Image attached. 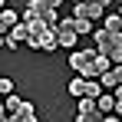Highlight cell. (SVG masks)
<instances>
[{
    "instance_id": "7c38bea8",
    "label": "cell",
    "mask_w": 122,
    "mask_h": 122,
    "mask_svg": "<svg viewBox=\"0 0 122 122\" xmlns=\"http://www.w3.org/2000/svg\"><path fill=\"white\" fill-rule=\"evenodd\" d=\"M69 96H86V76H76V79H69Z\"/></svg>"
},
{
    "instance_id": "52a82bcc",
    "label": "cell",
    "mask_w": 122,
    "mask_h": 122,
    "mask_svg": "<svg viewBox=\"0 0 122 122\" xmlns=\"http://www.w3.org/2000/svg\"><path fill=\"white\" fill-rule=\"evenodd\" d=\"M102 3H96V0H82V3H76V17H86V20H99L102 17Z\"/></svg>"
},
{
    "instance_id": "ba28073f",
    "label": "cell",
    "mask_w": 122,
    "mask_h": 122,
    "mask_svg": "<svg viewBox=\"0 0 122 122\" xmlns=\"http://www.w3.org/2000/svg\"><path fill=\"white\" fill-rule=\"evenodd\" d=\"M10 122H36V109H33L30 102L23 99L20 106H17V109L10 112Z\"/></svg>"
},
{
    "instance_id": "2e32d148",
    "label": "cell",
    "mask_w": 122,
    "mask_h": 122,
    "mask_svg": "<svg viewBox=\"0 0 122 122\" xmlns=\"http://www.w3.org/2000/svg\"><path fill=\"white\" fill-rule=\"evenodd\" d=\"M0 92L10 96V92H13V82H10V79H0Z\"/></svg>"
},
{
    "instance_id": "277c9868",
    "label": "cell",
    "mask_w": 122,
    "mask_h": 122,
    "mask_svg": "<svg viewBox=\"0 0 122 122\" xmlns=\"http://www.w3.org/2000/svg\"><path fill=\"white\" fill-rule=\"evenodd\" d=\"M79 122H106V112L99 109V99L96 96H79V112H76Z\"/></svg>"
},
{
    "instance_id": "8fae6325",
    "label": "cell",
    "mask_w": 122,
    "mask_h": 122,
    "mask_svg": "<svg viewBox=\"0 0 122 122\" xmlns=\"http://www.w3.org/2000/svg\"><path fill=\"white\" fill-rule=\"evenodd\" d=\"M69 20H73V26H76V33H92V20H86V17H76V13H73V17H69Z\"/></svg>"
},
{
    "instance_id": "9a60e30c",
    "label": "cell",
    "mask_w": 122,
    "mask_h": 122,
    "mask_svg": "<svg viewBox=\"0 0 122 122\" xmlns=\"http://www.w3.org/2000/svg\"><path fill=\"white\" fill-rule=\"evenodd\" d=\"M20 96H13V92H10V96H7V99H3V109H7V112H13V109H17V106H20Z\"/></svg>"
},
{
    "instance_id": "9c48e42d",
    "label": "cell",
    "mask_w": 122,
    "mask_h": 122,
    "mask_svg": "<svg viewBox=\"0 0 122 122\" xmlns=\"http://www.w3.org/2000/svg\"><path fill=\"white\" fill-rule=\"evenodd\" d=\"M17 23H20V20H17V10H7V7H3V13H0V33L7 36Z\"/></svg>"
},
{
    "instance_id": "3957f363",
    "label": "cell",
    "mask_w": 122,
    "mask_h": 122,
    "mask_svg": "<svg viewBox=\"0 0 122 122\" xmlns=\"http://www.w3.org/2000/svg\"><path fill=\"white\" fill-rule=\"evenodd\" d=\"M96 50L106 53V56H112V63H122V33L109 30V26L96 30Z\"/></svg>"
},
{
    "instance_id": "6da1fadb",
    "label": "cell",
    "mask_w": 122,
    "mask_h": 122,
    "mask_svg": "<svg viewBox=\"0 0 122 122\" xmlns=\"http://www.w3.org/2000/svg\"><path fill=\"white\" fill-rule=\"evenodd\" d=\"M23 20L30 23V50H43V53H53L60 43H56V26H50V23L43 20V17H33V13H26L23 10Z\"/></svg>"
},
{
    "instance_id": "e0dca14e",
    "label": "cell",
    "mask_w": 122,
    "mask_h": 122,
    "mask_svg": "<svg viewBox=\"0 0 122 122\" xmlns=\"http://www.w3.org/2000/svg\"><path fill=\"white\" fill-rule=\"evenodd\" d=\"M116 99H122V86H116Z\"/></svg>"
},
{
    "instance_id": "5bb4252c",
    "label": "cell",
    "mask_w": 122,
    "mask_h": 122,
    "mask_svg": "<svg viewBox=\"0 0 122 122\" xmlns=\"http://www.w3.org/2000/svg\"><path fill=\"white\" fill-rule=\"evenodd\" d=\"M99 109L102 112H116V96H99Z\"/></svg>"
},
{
    "instance_id": "4fadbf2b",
    "label": "cell",
    "mask_w": 122,
    "mask_h": 122,
    "mask_svg": "<svg viewBox=\"0 0 122 122\" xmlns=\"http://www.w3.org/2000/svg\"><path fill=\"white\" fill-rule=\"evenodd\" d=\"M86 96H96V99H99V96H102V82H96V79H86Z\"/></svg>"
},
{
    "instance_id": "7a4b0ae2",
    "label": "cell",
    "mask_w": 122,
    "mask_h": 122,
    "mask_svg": "<svg viewBox=\"0 0 122 122\" xmlns=\"http://www.w3.org/2000/svg\"><path fill=\"white\" fill-rule=\"evenodd\" d=\"M69 69L73 73H82L86 79H96L99 73V50H76L69 53Z\"/></svg>"
},
{
    "instance_id": "30bf717a",
    "label": "cell",
    "mask_w": 122,
    "mask_h": 122,
    "mask_svg": "<svg viewBox=\"0 0 122 122\" xmlns=\"http://www.w3.org/2000/svg\"><path fill=\"white\" fill-rule=\"evenodd\" d=\"M99 79H102V86H112V89H116V86H122V63H119V66H112L109 73H102Z\"/></svg>"
},
{
    "instance_id": "ac0fdd59",
    "label": "cell",
    "mask_w": 122,
    "mask_h": 122,
    "mask_svg": "<svg viewBox=\"0 0 122 122\" xmlns=\"http://www.w3.org/2000/svg\"><path fill=\"white\" fill-rule=\"evenodd\" d=\"M73 3H82V0H73Z\"/></svg>"
},
{
    "instance_id": "5b68a950",
    "label": "cell",
    "mask_w": 122,
    "mask_h": 122,
    "mask_svg": "<svg viewBox=\"0 0 122 122\" xmlns=\"http://www.w3.org/2000/svg\"><path fill=\"white\" fill-rule=\"evenodd\" d=\"M17 43H30V23H26V20H20L7 36H3V46H10V50H13Z\"/></svg>"
},
{
    "instance_id": "8992f818",
    "label": "cell",
    "mask_w": 122,
    "mask_h": 122,
    "mask_svg": "<svg viewBox=\"0 0 122 122\" xmlns=\"http://www.w3.org/2000/svg\"><path fill=\"white\" fill-rule=\"evenodd\" d=\"M76 26H73V20H60L56 23V43L60 46H76Z\"/></svg>"
}]
</instances>
